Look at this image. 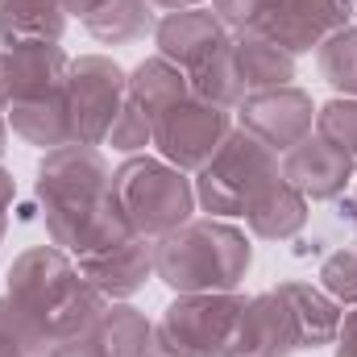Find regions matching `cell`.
Masks as SVG:
<instances>
[{
  "mask_svg": "<svg viewBox=\"0 0 357 357\" xmlns=\"http://www.w3.org/2000/svg\"><path fill=\"white\" fill-rule=\"evenodd\" d=\"M104 307L108 299L84 278L67 250L33 245L8 266L0 328L25 357H46L54 345L88 333Z\"/></svg>",
  "mask_w": 357,
  "mask_h": 357,
  "instance_id": "1",
  "label": "cell"
},
{
  "mask_svg": "<svg viewBox=\"0 0 357 357\" xmlns=\"http://www.w3.org/2000/svg\"><path fill=\"white\" fill-rule=\"evenodd\" d=\"M38 199L46 208V233L71 258L104 254L133 237L129 216L112 195V171L96 146L46 150L38 167Z\"/></svg>",
  "mask_w": 357,
  "mask_h": 357,
  "instance_id": "2",
  "label": "cell"
},
{
  "mask_svg": "<svg viewBox=\"0 0 357 357\" xmlns=\"http://www.w3.org/2000/svg\"><path fill=\"white\" fill-rule=\"evenodd\" d=\"M341 303L312 282H278L245 303L241 357H291L299 349H320L337 341Z\"/></svg>",
  "mask_w": 357,
  "mask_h": 357,
  "instance_id": "3",
  "label": "cell"
},
{
  "mask_svg": "<svg viewBox=\"0 0 357 357\" xmlns=\"http://www.w3.org/2000/svg\"><path fill=\"white\" fill-rule=\"evenodd\" d=\"M250 237L225 220H187L175 233L154 241V274L171 282L178 295H216L237 291L250 270Z\"/></svg>",
  "mask_w": 357,
  "mask_h": 357,
  "instance_id": "4",
  "label": "cell"
},
{
  "mask_svg": "<svg viewBox=\"0 0 357 357\" xmlns=\"http://www.w3.org/2000/svg\"><path fill=\"white\" fill-rule=\"evenodd\" d=\"M250 295H178L154 328V357H241Z\"/></svg>",
  "mask_w": 357,
  "mask_h": 357,
  "instance_id": "5",
  "label": "cell"
},
{
  "mask_svg": "<svg viewBox=\"0 0 357 357\" xmlns=\"http://www.w3.org/2000/svg\"><path fill=\"white\" fill-rule=\"evenodd\" d=\"M112 195L121 212L129 216L133 233L154 237V241L187 225L195 212V183L167 158H146V154L125 158L112 171Z\"/></svg>",
  "mask_w": 357,
  "mask_h": 357,
  "instance_id": "6",
  "label": "cell"
},
{
  "mask_svg": "<svg viewBox=\"0 0 357 357\" xmlns=\"http://www.w3.org/2000/svg\"><path fill=\"white\" fill-rule=\"evenodd\" d=\"M282 175L278 154L241 125L220 146V154L195 178V204L208 208V216H245V208Z\"/></svg>",
  "mask_w": 357,
  "mask_h": 357,
  "instance_id": "7",
  "label": "cell"
},
{
  "mask_svg": "<svg viewBox=\"0 0 357 357\" xmlns=\"http://www.w3.org/2000/svg\"><path fill=\"white\" fill-rule=\"evenodd\" d=\"M150 125H154L158 154L171 167L187 171V175H199L220 154V146L233 137V129H237L233 125V108H220V104L199 100V96H187V100L171 104Z\"/></svg>",
  "mask_w": 357,
  "mask_h": 357,
  "instance_id": "8",
  "label": "cell"
},
{
  "mask_svg": "<svg viewBox=\"0 0 357 357\" xmlns=\"http://www.w3.org/2000/svg\"><path fill=\"white\" fill-rule=\"evenodd\" d=\"M129 100V75L104 59V54H84L71 59L67 71V125L71 142L79 146H104L116 112Z\"/></svg>",
  "mask_w": 357,
  "mask_h": 357,
  "instance_id": "9",
  "label": "cell"
},
{
  "mask_svg": "<svg viewBox=\"0 0 357 357\" xmlns=\"http://www.w3.org/2000/svg\"><path fill=\"white\" fill-rule=\"evenodd\" d=\"M357 17V0H266V13L258 17V33L278 42L287 54H312L333 33L349 29Z\"/></svg>",
  "mask_w": 357,
  "mask_h": 357,
  "instance_id": "10",
  "label": "cell"
},
{
  "mask_svg": "<svg viewBox=\"0 0 357 357\" xmlns=\"http://www.w3.org/2000/svg\"><path fill=\"white\" fill-rule=\"evenodd\" d=\"M237 121L245 133H254L258 142H266L270 150L282 158L291 146H299L312 129H316V104L307 91H299L295 84L287 88L254 91L237 104Z\"/></svg>",
  "mask_w": 357,
  "mask_h": 357,
  "instance_id": "11",
  "label": "cell"
},
{
  "mask_svg": "<svg viewBox=\"0 0 357 357\" xmlns=\"http://www.w3.org/2000/svg\"><path fill=\"white\" fill-rule=\"evenodd\" d=\"M278 162H282V178L307 204H316V199H341L345 187L357 178V158L345 154L341 146H333L328 137H320L316 129L299 146H291Z\"/></svg>",
  "mask_w": 357,
  "mask_h": 357,
  "instance_id": "12",
  "label": "cell"
},
{
  "mask_svg": "<svg viewBox=\"0 0 357 357\" xmlns=\"http://www.w3.org/2000/svg\"><path fill=\"white\" fill-rule=\"evenodd\" d=\"M229 29L220 25V17L212 8H183V13H167L158 17L154 25V42H158V54L167 63L183 67L187 75L199 71L208 59H216L225 46H229Z\"/></svg>",
  "mask_w": 357,
  "mask_h": 357,
  "instance_id": "13",
  "label": "cell"
},
{
  "mask_svg": "<svg viewBox=\"0 0 357 357\" xmlns=\"http://www.w3.org/2000/svg\"><path fill=\"white\" fill-rule=\"evenodd\" d=\"M75 266L84 270V278H88L108 303L129 299L133 291H142L154 278V237L133 233L129 241H121V245H112L104 254L75 258Z\"/></svg>",
  "mask_w": 357,
  "mask_h": 357,
  "instance_id": "14",
  "label": "cell"
},
{
  "mask_svg": "<svg viewBox=\"0 0 357 357\" xmlns=\"http://www.w3.org/2000/svg\"><path fill=\"white\" fill-rule=\"evenodd\" d=\"M229 59H233V71H237L245 96L287 88L295 79V54H287L278 42H270L258 29H237L229 38Z\"/></svg>",
  "mask_w": 357,
  "mask_h": 357,
  "instance_id": "15",
  "label": "cell"
},
{
  "mask_svg": "<svg viewBox=\"0 0 357 357\" xmlns=\"http://www.w3.org/2000/svg\"><path fill=\"white\" fill-rule=\"evenodd\" d=\"M63 0H0V42L29 46V42H59L67 29Z\"/></svg>",
  "mask_w": 357,
  "mask_h": 357,
  "instance_id": "16",
  "label": "cell"
},
{
  "mask_svg": "<svg viewBox=\"0 0 357 357\" xmlns=\"http://www.w3.org/2000/svg\"><path fill=\"white\" fill-rule=\"evenodd\" d=\"M245 220H250V233L254 237H262V241H287V237H295L307 225V199L278 175L245 208Z\"/></svg>",
  "mask_w": 357,
  "mask_h": 357,
  "instance_id": "17",
  "label": "cell"
},
{
  "mask_svg": "<svg viewBox=\"0 0 357 357\" xmlns=\"http://www.w3.org/2000/svg\"><path fill=\"white\" fill-rule=\"evenodd\" d=\"M154 25H158V13L150 8V0H104L84 17V29L104 46L142 42L146 33H154Z\"/></svg>",
  "mask_w": 357,
  "mask_h": 357,
  "instance_id": "18",
  "label": "cell"
},
{
  "mask_svg": "<svg viewBox=\"0 0 357 357\" xmlns=\"http://www.w3.org/2000/svg\"><path fill=\"white\" fill-rule=\"evenodd\" d=\"M91 333L100 337L108 357H154V324L129 303H108Z\"/></svg>",
  "mask_w": 357,
  "mask_h": 357,
  "instance_id": "19",
  "label": "cell"
},
{
  "mask_svg": "<svg viewBox=\"0 0 357 357\" xmlns=\"http://www.w3.org/2000/svg\"><path fill=\"white\" fill-rule=\"evenodd\" d=\"M129 96L146 108V116L154 121L158 112H167L171 104L178 100H187L191 96V75L175 67V63H167L162 54H154V59H146L137 71H133V79H129Z\"/></svg>",
  "mask_w": 357,
  "mask_h": 357,
  "instance_id": "20",
  "label": "cell"
},
{
  "mask_svg": "<svg viewBox=\"0 0 357 357\" xmlns=\"http://www.w3.org/2000/svg\"><path fill=\"white\" fill-rule=\"evenodd\" d=\"M316 63H320V75L345 96H357V25L333 33L320 50H316Z\"/></svg>",
  "mask_w": 357,
  "mask_h": 357,
  "instance_id": "21",
  "label": "cell"
},
{
  "mask_svg": "<svg viewBox=\"0 0 357 357\" xmlns=\"http://www.w3.org/2000/svg\"><path fill=\"white\" fill-rule=\"evenodd\" d=\"M104 146H112L116 154H142L146 146H154V125H150L146 108H142L133 96H129V100H125V108L116 112V121H112V129H108Z\"/></svg>",
  "mask_w": 357,
  "mask_h": 357,
  "instance_id": "22",
  "label": "cell"
},
{
  "mask_svg": "<svg viewBox=\"0 0 357 357\" xmlns=\"http://www.w3.org/2000/svg\"><path fill=\"white\" fill-rule=\"evenodd\" d=\"M316 133L357 158V96H341V100L316 108Z\"/></svg>",
  "mask_w": 357,
  "mask_h": 357,
  "instance_id": "23",
  "label": "cell"
},
{
  "mask_svg": "<svg viewBox=\"0 0 357 357\" xmlns=\"http://www.w3.org/2000/svg\"><path fill=\"white\" fill-rule=\"evenodd\" d=\"M320 287H324L341 307H357V245L337 250V254L320 266Z\"/></svg>",
  "mask_w": 357,
  "mask_h": 357,
  "instance_id": "24",
  "label": "cell"
},
{
  "mask_svg": "<svg viewBox=\"0 0 357 357\" xmlns=\"http://www.w3.org/2000/svg\"><path fill=\"white\" fill-rule=\"evenodd\" d=\"M212 13L220 17V25L229 33H237V29L258 25V17L266 13V0H212Z\"/></svg>",
  "mask_w": 357,
  "mask_h": 357,
  "instance_id": "25",
  "label": "cell"
},
{
  "mask_svg": "<svg viewBox=\"0 0 357 357\" xmlns=\"http://www.w3.org/2000/svg\"><path fill=\"white\" fill-rule=\"evenodd\" d=\"M46 357H108L104 354V345H100V337L96 333H79V337H71V341H63V345H54Z\"/></svg>",
  "mask_w": 357,
  "mask_h": 357,
  "instance_id": "26",
  "label": "cell"
},
{
  "mask_svg": "<svg viewBox=\"0 0 357 357\" xmlns=\"http://www.w3.org/2000/svg\"><path fill=\"white\" fill-rule=\"evenodd\" d=\"M337 357H357V307H349L341 316V328H337Z\"/></svg>",
  "mask_w": 357,
  "mask_h": 357,
  "instance_id": "27",
  "label": "cell"
},
{
  "mask_svg": "<svg viewBox=\"0 0 357 357\" xmlns=\"http://www.w3.org/2000/svg\"><path fill=\"white\" fill-rule=\"evenodd\" d=\"M13 195H17V183H13V175L0 167V237H4V229H8V208H13Z\"/></svg>",
  "mask_w": 357,
  "mask_h": 357,
  "instance_id": "28",
  "label": "cell"
},
{
  "mask_svg": "<svg viewBox=\"0 0 357 357\" xmlns=\"http://www.w3.org/2000/svg\"><path fill=\"white\" fill-rule=\"evenodd\" d=\"M13 104V67H8V50L0 46V112H8Z\"/></svg>",
  "mask_w": 357,
  "mask_h": 357,
  "instance_id": "29",
  "label": "cell"
},
{
  "mask_svg": "<svg viewBox=\"0 0 357 357\" xmlns=\"http://www.w3.org/2000/svg\"><path fill=\"white\" fill-rule=\"evenodd\" d=\"M150 8L154 13H183V8H199V0H150Z\"/></svg>",
  "mask_w": 357,
  "mask_h": 357,
  "instance_id": "30",
  "label": "cell"
},
{
  "mask_svg": "<svg viewBox=\"0 0 357 357\" xmlns=\"http://www.w3.org/2000/svg\"><path fill=\"white\" fill-rule=\"evenodd\" d=\"M63 4H67V13H71V17H79V21H84L91 8H100L104 0H63Z\"/></svg>",
  "mask_w": 357,
  "mask_h": 357,
  "instance_id": "31",
  "label": "cell"
},
{
  "mask_svg": "<svg viewBox=\"0 0 357 357\" xmlns=\"http://www.w3.org/2000/svg\"><path fill=\"white\" fill-rule=\"evenodd\" d=\"M0 357H25L13 341H8V337H4V328H0Z\"/></svg>",
  "mask_w": 357,
  "mask_h": 357,
  "instance_id": "32",
  "label": "cell"
},
{
  "mask_svg": "<svg viewBox=\"0 0 357 357\" xmlns=\"http://www.w3.org/2000/svg\"><path fill=\"white\" fill-rule=\"evenodd\" d=\"M4 146H8V121L0 116V154H4Z\"/></svg>",
  "mask_w": 357,
  "mask_h": 357,
  "instance_id": "33",
  "label": "cell"
},
{
  "mask_svg": "<svg viewBox=\"0 0 357 357\" xmlns=\"http://www.w3.org/2000/svg\"><path fill=\"white\" fill-rule=\"evenodd\" d=\"M357 183V178H354ZM349 208H354V220H357V191H354V199H349Z\"/></svg>",
  "mask_w": 357,
  "mask_h": 357,
  "instance_id": "34",
  "label": "cell"
}]
</instances>
